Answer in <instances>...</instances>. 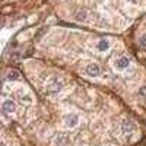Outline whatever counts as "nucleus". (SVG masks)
<instances>
[{"mask_svg": "<svg viewBox=\"0 0 146 146\" xmlns=\"http://www.w3.org/2000/svg\"><path fill=\"white\" fill-rule=\"evenodd\" d=\"M76 19L78 21H85L86 19V13H85V12H79V13L76 15Z\"/></svg>", "mask_w": 146, "mask_h": 146, "instance_id": "obj_10", "label": "nucleus"}, {"mask_svg": "<svg viewBox=\"0 0 146 146\" xmlns=\"http://www.w3.org/2000/svg\"><path fill=\"white\" fill-rule=\"evenodd\" d=\"M129 2H136V0H129Z\"/></svg>", "mask_w": 146, "mask_h": 146, "instance_id": "obj_14", "label": "nucleus"}, {"mask_svg": "<svg viewBox=\"0 0 146 146\" xmlns=\"http://www.w3.org/2000/svg\"><path fill=\"white\" fill-rule=\"evenodd\" d=\"M19 78H21V75H19L18 70H9V72H7V76H6V79L10 80V82H12V80H18Z\"/></svg>", "mask_w": 146, "mask_h": 146, "instance_id": "obj_8", "label": "nucleus"}, {"mask_svg": "<svg viewBox=\"0 0 146 146\" xmlns=\"http://www.w3.org/2000/svg\"><path fill=\"white\" fill-rule=\"evenodd\" d=\"M62 88H63V83H62V80H60V79H57V78H50V79L47 80L45 91H47L48 94H56V92H58Z\"/></svg>", "mask_w": 146, "mask_h": 146, "instance_id": "obj_1", "label": "nucleus"}, {"mask_svg": "<svg viewBox=\"0 0 146 146\" xmlns=\"http://www.w3.org/2000/svg\"><path fill=\"white\" fill-rule=\"evenodd\" d=\"M85 72H86V75H88V76L96 78V76L100 75L101 69H100V66L96 64V63H91V64H88V66H86V69H85Z\"/></svg>", "mask_w": 146, "mask_h": 146, "instance_id": "obj_4", "label": "nucleus"}, {"mask_svg": "<svg viewBox=\"0 0 146 146\" xmlns=\"http://www.w3.org/2000/svg\"><path fill=\"white\" fill-rule=\"evenodd\" d=\"M108 48H110V41L105 40V38H102V40L98 42V50H100V51H107Z\"/></svg>", "mask_w": 146, "mask_h": 146, "instance_id": "obj_9", "label": "nucleus"}, {"mask_svg": "<svg viewBox=\"0 0 146 146\" xmlns=\"http://www.w3.org/2000/svg\"><path fill=\"white\" fill-rule=\"evenodd\" d=\"M139 95H140V96H146V86H142V88L139 89Z\"/></svg>", "mask_w": 146, "mask_h": 146, "instance_id": "obj_13", "label": "nucleus"}, {"mask_svg": "<svg viewBox=\"0 0 146 146\" xmlns=\"http://www.w3.org/2000/svg\"><path fill=\"white\" fill-rule=\"evenodd\" d=\"M129 64H130V58L129 57H118L117 60H115V67L118 69V70H123V69H126V67H129Z\"/></svg>", "mask_w": 146, "mask_h": 146, "instance_id": "obj_6", "label": "nucleus"}, {"mask_svg": "<svg viewBox=\"0 0 146 146\" xmlns=\"http://www.w3.org/2000/svg\"><path fill=\"white\" fill-rule=\"evenodd\" d=\"M19 100H21L22 102H25V104H31V101H32L31 98H28V95H27V96H19Z\"/></svg>", "mask_w": 146, "mask_h": 146, "instance_id": "obj_11", "label": "nucleus"}, {"mask_svg": "<svg viewBox=\"0 0 146 146\" xmlns=\"http://www.w3.org/2000/svg\"><path fill=\"white\" fill-rule=\"evenodd\" d=\"M140 44H142V47H145V48H146V34L140 36Z\"/></svg>", "mask_w": 146, "mask_h": 146, "instance_id": "obj_12", "label": "nucleus"}, {"mask_svg": "<svg viewBox=\"0 0 146 146\" xmlns=\"http://www.w3.org/2000/svg\"><path fill=\"white\" fill-rule=\"evenodd\" d=\"M64 124H66V127H69V129L76 127V126L79 124V117H78L76 114H69V115H66V117H64Z\"/></svg>", "mask_w": 146, "mask_h": 146, "instance_id": "obj_2", "label": "nucleus"}, {"mask_svg": "<svg viewBox=\"0 0 146 146\" xmlns=\"http://www.w3.org/2000/svg\"><path fill=\"white\" fill-rule=\"evenodd\" d=\"M136 129V124L133 123L131 120H123V123H121V131L126 133V135H129V133H133Z\"/></svg>", "mask_w": 146, "mask_h": 146, "instance_id": "obj_3", "label": "nucleus"}, {"mask_svg": "<svg viewBox=\"0 0 146 146\" xmlns=\"http://www.w3.org/2000/svg\"><path fill=\"white\" fill-rule=\"evenodd\" d=\"M54 143H56V146H70V139L66 135H60L56 137Z\"/></svg>", "mask_w": 146, "mask_h": 146, "instance_id": "obj_7", "label": "nucleus"}, {"mask_svg": "<svg viewBox=\"0 0 146 146\" xmlns=\"http://www.w3.org/2000/svg\"><path fill=\"white\" fill-rule=\"evenodd\" d=\"M15 108H16V105H15V102L12 101V100H6V101H3V104H2V111L6 113V114L13 113Z\"/></svg>", "mask_w": 146, "mask_h": 146, "instance_id": "obj_5", "label": "nucleus"}]
</instances>
